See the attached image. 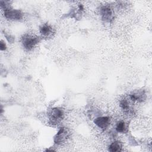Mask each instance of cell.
<instances>
[{"instance_id":"cell-1","label":"cell","mask_w":152,"mask_h":152,"mask_svg":"<svg viewBox=\"0 0 152 152\" xmlns=\"http://www.w3.org/2000/svg\"><path fill=\"white\" fill-rule=\"evenodd\" d=\"M64 116V112L61 109L55 107L50 110L49 112V119L52 123H58Z\"/></svg>"},{"instance_id":"cell-2","label":"cell","mask_w":152,"mask_h":152,"mask_svg":"<svg viewBox=\"0 0 152 152\" xmlns=\"http://www.w3.org/2000/svg\"><path fill=\"white\" fill-rule=\"evenodd\" d=\"M4 16L6 18L11 20H19L22 18V12L17 10L7 8L4 10Z\"/></svg>"},{"instance_id":"cell-3","label":"cell","mask_w":152,"mask_h":152,"mask_svg":"<svg viewBox=\"0 0 152 152\" xmlns=\"http://www.w3.org/2000/svg\"><path fill=\"white\" fill-rule=\"evenodd\" d=\"M39 39L32 36H26L23 39V45L28 50H31L38 43Z\"/></svg>"},{"instance_id":"cell-4","label":"cell","mask_w":152,"mask_h":152,"mask_svg":"<svg viewBox=\"0 0 152 152\" xmlns=\"http://www.w3.org/2000/svg\"><path fill=\"white\" fill-rule=\"evenodd\" d=\"M68 137V132L64 128H61L54 137V142L57 144H60L64 142Z\"/></svg>"},{"instance_id":"cell-5","label":"cell","mask_w":152,"mask_h":152,"mask_svg":"<svg viewBox=\"0 0 152 152\" xmlns=\"http://www.w3.org/2000/svg\"><path fill=\"white\" fill-rule=\"evenodd\" d=\"M94 123L99 128L106 129L110 125V118L108 116H100L96 118Z\"/></svg>"},{"instance_id":"cell-6","label":"cell","mask_w":152,"mask_h":152,"mask_svg":"<svg viewBox=\"0 0 152 152\" xmlns=\"http://www.w3.org/2000/svg\"><path fill=\"white\" fill-rule=\"evenodd\" d=\"M100 14L102 17V19L106 21H110L113 18L112 11L111 9L107 6H104L102 7L100 10Z\"/></svg>"},{"instance_id":"cell-7","label":"cell","mask_w":152,"mask_h":152,"mask_svg":"<svg viewBox=\"0 0 152 152\" xmlns=\"http://www.w3.org/2000/svg\"><path fill=\"white\" fill-rule=\"evenodd\" d=\"M122 144L118 141L112 142L109 146V150L111 152H117L121 151Z\"/></svg>"},{"instance_id":"cell-8","label":"cell","mask_w":152,"mask_h":152,"mask_svg":"<svg viewBox=\"0 0 152 152\" xmlns=\"http://www.w3.org/2000/svg\"><path fill=\"white\" fill-rule=\"evenodd\" d=\"M144 94L142 93H133L129 95L130 99L134 102H142L145 99Z\"/></svg>"},{"instance_id":"cell-9","label":"cell","mask_w":152,"mask_h":152,"mask_svg":"<svg viewBox=\"0 0 152 152\" xmlns=\"http://www.w3.org/2000/svg\"><path fill=\"white\" fill-rule=\"evenodd\" d=\"M116 130L119 133H125L126 131V126L124 121H119L116 125Z\"/></svg>"},{"instance_id":"cell-10","label":"cell","mask_w":152,"mask_h":152,"mask_svg":"<svg viewBox=\"0 0 152 152\" xmlns=\"http://www.w3.org/2000/svg\"><path fill=\"white\" fill-rule=\"evenodd\" d=\"M52 31V28L48 24H44L40 28V32L43 36L49 35Z\"/></svg>"},{"instance_id":"cell-11","label":"cell","mask_w":152,"mask_h":152,"mask_svg":"<svg viewBox=\"0 0 152 152\" xmlns=\"http://www.w3.org/2000/svg\"><path fill=\"white\" fill-rule=\"evenodd\" d=\"M120 106L122 110L125 112H129L130 111V107L129 103L126 99H122L120 102Z\"/></svg>"},{"instance_id":"cell-12","label":"cell","mask_w":152,"mask_h":152,"mask_svg":"<svg viewBox=\"0 0 152 152\" xmlns=\"http://www.w3.org/2000/svg\"><path fill=\"white\" fill-rule=\"evenodd\" d=\"M6 48H7V46H6V45L5 44V43L3 42L2 41H1V43H0V49H1V50H2V51L5 50L6 49Z\"/></svg>"}]
</instances>
